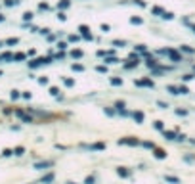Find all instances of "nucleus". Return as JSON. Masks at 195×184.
I'll list each match as a JSON object with an SVG mask.
<instances>
[{
    "label": "nucleus",
    "instance_id": "nucleus-1",
    "mask_svg": "<svg viewBox=\"0 0 195 184\" xmlns=\"http://www.w3.org/2000/svg\"><path fill=\"white\" fill-rule=\"evenodd\" d=\"M117 144L119 146H140L142 142H140L138 138H134V136H126V138H119Z\"/></svg>",
    "mask_w": 195,
    "mask_h": 184
},
{
    "label": "nucleus",
    "instance_id": "nucleus-2",
    "mask_svg": "<svg viewBox=\"0 0 195 184\" xmlns=\"http://www.w3.org/2000/svg\"><path fill=\"white\" fill-rule=\"evenodd\" d=\"M50 61H52V58H37V60L29 61V67L34 69V67H40V65H44V63H50Z\"/></svg>",
    "mask_w": 195,
    "mask_h": 184
},
{
    "label": "nucleus",
    "instance_id": "nucleus-3",
    "mask_svg": "<svg viewBox=\"0 0 195 184\" xmlns=\"http://www.w3.org/2000/svg\"><path fill=\"white\" fill-rule=\"evenodd\" d=\"M50 167H54V161H38V163H34L37 171H44V169H50Z\"/></svg>",
    "mask_w": 195,
    "mask_h": 184
},
{
    "label": "nucleus",
    "instance_id": "nucleus-4",
    "mask_svg": "<svg viewBox=\"0 0 195 184\" xmlns=\"http://www.w3.org/2000/svg\"><path fill=\"white\" fill-rule=\"evenodd\" d=\"M117 175L121 176V178H128V176L132 175V171H130L128 167H117Z\"/></svg>",
    "mask_w": 195,
    "mask_h": 184
},
{
    "label": "nucleus",
    "instance_id": "nucleus-5",
    "mask_svg": "<svg viewBox=\"0 0 195 184\" xmlns=\"http://www.w3.org/2000/svg\"><path fill=\"white\" fill-rule=\"evenodd\" d=\"M167 56H168V58H170L172 61H176V63H178V61H184V58H182V56H180L176 50H172V48H168V54H167Z\"/></svg>",
    "mask_w": 195,
    "mask_h": 184
},
{
    "label": "nucleus",
    "instance_id": "nucleus-6",
    "mask_svg": "<svg viewBox=\"0 0 195 184\" xmlns=\"http://www.w3.org/2000/svg\"><path fill=\"white\" fill-rule=\"evenodd\" d=\"M16 115H17L19 119H23L25 123H33V121H34L31 115H27V113H25V111H21V109H17V111H16Z\"/></svg>",
    "mask_w": 195,
    "mask_h": 184
},
{
    "label": "nucleus",
    "instance_id": "nucleus-7",
    "mask_svg": "<svg viewBox=\"0 0 195 184\" xmlns=\"http://www.w3.org/2000/svg\"><path fill=\"white\" fill-rule=\"evenodd\" d=\"M54 178H56V175H54V173H46V175L40 178V184H52Z\"/></svg>",
    "mask_w": 195,
    "mask_h": 184
},
{
    "label": "nucleus",
    "instance_id": "nucleus-8",
    "mask_svg": "<svg viewBox=\"0 0 195 184\" xmlns=\"http://www.w3.org/2000/svg\"><path fill=\"white\" fill-rule=\"evenodd\" d=\"M78 31H81V35H82V37H84L86 40H92V35H90V29H88V27H86V25H81V27H78Z\"/></svg>",
    "mask_w": 195,
    "mask_h": 184
},
{
    "label": "nucleus",
    "instance_id": "nucleus-9",
    "mask_svg": "<svg viewBox=\"0 0 195 184\" xmlns=\"http://www.w3.org/2000/svg\"><path fill=\"white\" fill-rule=\"evenodd\" d=\"M153 155H155L157 159H167V152H164L163 148H155V150H153Z\"/></svg>",
    "mask_w": 195,
    "mask_h": 184
},
{
    "label": "nucleus",
    "instance_id": "nucleus-10",
    "mask_svg": "<svg viewBox=\"0 0 195 184\" xmlns=\"http://www.w3.org/2000/svg\"><path fill=\"white\" fill-rule=\"evenodd\" d=\"M136 84H138V86H149V88H153V86H155V83L151 81V79H142V81H136Z\"/></svg>",
    "mask_w": 195,
    "mask_h": 184
},
{
    "label": "nucleus",
    "instance_id": "nucleus-11",
    "mask_svg": "<svg viewBox=\"0 0 195 184\" xmlns=\"http://www.w3.org/2000/svg\"><path fill=\"white\" fill-rule=\"evenodd\" d=\"M132 117H134V121L138 123V125L143 123V111H134V113H132Z\"/></svg>",
    "mask_w": 195,
    "mask_h": 184
},
{
    "label": "nucleus",
    "instance_id": "nucleus-12",
    "mask_svg": "<svg viewBox=\"0 0 195 184\" xmlns=\"http://www.w3.org/2000/svg\"><path fill=\"white\" fill-rule=\"evenodd\" d=\"M164 180L170 182V184H182V180H180L178 176H172V175H164Z\"/></svg>",
    "mask_w": 195,
    "mask_h": 184
},
{
    "label": "nucleus",
    "instance_id": "nucleus-13",
    "mask_svg": "<svg viewBox=\"0 0 195 184\" xmlns=\"http://www.w3.org/2000/svg\"><path fill=\"white\" fill-rule=\"evenodd\" d=\"M163 136L167 138V140H176V136H178V134H176L174 131H163Z\"/></svg>",
    "mask_w": 195,
    "mask_h": 184
},
{
    "label": "nucleus",
    "instance_id": "nucleus-14",
    "mask_svg": "<svg viewBox=\"0 0 195 184\" xmlns=\"http://www.w3.org/2000/svg\"><path fill=\"white\" fill-rule=\"evenodd\" d=\"M90 150L102 152V150H105V142H96V144H92V146H90Z\"/></svg>",
    "mask_w": 195,
    "mask_h": 184
},
{
    "label": "nucleus",
    "instance_id": "nucleus-15",
    "mask_svg": "<svg viewBox=\"0 0 195 184\" xmlns=\"http://www.w3.org/2000/svg\"><path fill=\"white\" fill-rule=\"evenodd\" d=\"M138 61H140V60H126V63H125V69H134L136 65H138Z\"/></svg>",
    "mask_w": 195,
    "mask_h": 184
},
{
    "label": "nucleus",
    "instance_id": "nucleus-16",
    "mask_svg": "<svg viewBox=\"0 0 195 184\" xmlns=\"http://www.w3.org/2000/svg\"><path fill=\"white\" fill-rule=\"evenodd\" d=\"M180 52H186V54H195V48L187 46V44H182V46H180Z\"/></svg>",
    "mask_w": 195,
    "mask_h": 184
},
{
    "label": "nucleus",
    "instance_id": "nucleus-17",
    "mask_svg": "<svg viewBox=\"0 0 195 184\" xmlns=\"http://www.w3.org/2000/svg\"><path fill=\"white\" fill-rule=\"evenodd\" d=\"M142 146L146 148V150H155V148H157L153 142H149V140H143V142H142Z\"/></svg>",
    "mask_w": 195,
    "mask_h": 184
},
{
    "label": "nucleus",
    "instance_id": "nucleus-18",
    "mask_svg": "<svg viewBox=\"0 0 195 184\" xmlns=\"http://www.w3.org/2000/svg\"><path fill=\"white\" fill-rule=\"evenodd\" d=\"M71 56H73V58H77V60H81L82 56H84V52H82V50H78V48H77V50H73V52H71Z\"/></svg>",
    "mask_w": 195,
    "mask_h": 184
},
{
    "label": "nucleus",
    "instance_id": "nucleus-19",
    "mask_svg": "<svg viewBox=\"0 0 195 184\" xmlns=\"http://www.w3.org/2000/svg\"><path fill=\"white\" fill-rule=\"evenodd\" d=\"M105 61H107V63H119L121 60L115 58V56H105Z\"/></svg>",
    "mask_w": 195,
    "mask_h": 184
},
{
    "label": "nucleus",
    "instance_id": "nucleus-20",
    "mask_svg": "<svg viewBox=\"0 0 195 184\" xmlns=\"http://www.w3.org/2000/svg\"><path fill=\"white\" fill-rule=\"evenodd\" d=\"M146 65H147L149 69H151V67H155V65H157V60H155V58H147V61H146Z\"/></svg>",
    "mask_w": 195,
    "mask_h": 184
},
{
    "label": "nucleus",
    "instance_id": "nucleus-21",
    "mask_svg": "<svg viewBox=\"0 0 195 184\" xmlns=\"http://www.w3.org/2000/svg\"><path fill=\"white\" fill-rule=\"evenodd\" d=\"M27 58V56L23 54V52H19V54H13V60H16V61H23Z\"/></svg>",
    "mask_w": 195,
    "mask_h": 184
},
{
    "label": "nucleus",
    "instance_id": "nucleus-22",
    "mask_svg": "<svg viewBox=\"0 0 195 184\" xmlns=\"http://www.w3.org/2000/svg\"><path fill=\"white\" fill-rule=\"evenodd\" d=\"M57 6H60V8H61V10H67V8H69V6H71V2H69V0H61V2H60V4H57Z\"/></svg>",
    "mask_w": 195,
    "mask_h": 184
},
{
    "label": "nucleus",
    "instance_id": "nucleus-23",
    "mask_svg": "<svg viewBox=\"0 0 195 184\" xmlns=\"http://www.w3.org/2000/svg\"><path fill=\"white\" fill-rule=\"evenodd\" d=\"M130 23H134V25H142V23H143V19L134 16V17H130Z\"/></svg>",
    "mask_w": 195,
    "mask_h": 184
},
{
    "label": "nucleus",
    "instance_id": "nucleus-24",
    "mask_svg": "<svg viewBox=\"0 0 195 184\" xmlns=\"http://www.w3.org/2000/svg\"><path fill=\"white\" fill-rule=\"evenodd\" d=\"M0 60H4V61H10V60H13V54L6 52V54H2V56H0Z\"/></svg>",
    "mask_w": 195,
    "mask_h": 184
},
{
    "label": "nucleus",
    "instance_id": "nucleus-25",
    "mask_svg": "<svg viewBox=\"0 0 195 184\" xmlns=\"http://www.w3.org/2000/svg\"><path fill=\"white\" fill-rule=\"evenodd\" d=\"M178 90H180V94H190V88H187L186 84H180V86H178Z\"/></svg>",
    "mask_w": 195,
    "mask_h": 184
},
{
    "label": "nucleus",
    "instance_id": "nucleus-26",
    "mask_svg": "<svg viewBox=\"0 0 195 184\" xmlns=\"http://www.w3.org/2000/svg\"><path fill=\"white\" fill-rule=\"evenodd\" d=\"M71 67H73V71H84V65H82V63H73Z\"/></svg>",
    "mask_w": 195,
    "mask_h": 184
},
{
    "label": "nucleus",
    "instance_id": "nucleus-27",
    "mask_svg": "<svg viewBox=\"0 0 195 184\" xmlns=\"http://www.w3.org/2000/svg\"><path fill=\"white\" fill-rule=\"evenodd\" d=\"M153 127H155L157 131H164V123H163V121H155V123H153Z\"/></svg>",
    "mask_w": 195,
    "mask_h": 184
},
{
    "label": "nucleus",
    "instance_id": "nucleus-28",
    "mask_svg": "<svg viewBox=\"0 0 195 184\" xmlns=\"http://www.w3.org/2000/svg\"><path fill=\"white\" fill-rule=\"evenodd\" d=\"M161 17H163V19H174V13H172V12H167V10H164V13H163Z\"/></svg>",
    "mask_w": 195,
    "mask_h": 184
},
{
    "label": "nucleus",
    "instance_id": "nucleus-29",
    "mask_svg": "<svg viewBox=\"0 0 195 184\" xmlns=\"http://www.w3.org/2000/svg\"><path fill=\"white\" fill-rule=\"evenodd\" d=\"M84 184H96V176H86V178H84Z\"/></svg>",
    "mask_w": 195,
    "mask_h": 184
},
{
    "label": "nucleus",
    "instance_id": "nucleus-30",
    "mask_svg": "<svg viewBox=\"0 0 195 184\" xmlns=\"http://www.w3.org/2000/svg\"><path fill=\"white\" fill-rule=\"evenodd\" d=\"M23 153H25V148H23V146H19V148L13 150V155H23Z\"/></svg>",
    "mask_w": 195,
    "mask_h": 184
},
{
    "label": "nucleus",
    "instance_id": "nucleus-31",
    "mask_svg": "<svg viewBox=\"0 0 195 184\" xmlns=\"http://www.w3.org/2000/svg\"><path fill=\"white\" fill-rule=\"evenodd\" d=\"M111 84L119 86V84H122V79H121V77H113V79H111Z\"/></svg>",
    "mask_w": 195,
    "mask_h": 184
},
{
    "label": "nucleus",
    "instance_id": "nucleus-32",
    "mask_svg": "<svg viewBox=\"0 0 195 184\" xmlns=\"http://www.w3.org/2000/svg\"><path fill=\"white\" fill-rule=\"evenodd\" d=\"M167 90H168V92H172V94H180L178 86H172V84H168V86H167Z\"/></svg>",
    "mask_w": 195,
    "mask_h": 184
},
{
    "label": "nucleus",
    "instance_id": "nucleus-33",
    "mask_svg": "<svg viewBox=\"0 0 195 184\" xmlns=\"http://www.w3.org/2000/svg\"><path fill=\"white\" fill-rule=\"evenodd\" d=\"M50 94H52V96H60V88H57V86H52V88H50Z\"/></svg>",
    "mask_w": 195,
    "mask_h": 184
},
{
    "label": "nucleus",
    "instance_id": "nucleus-34",
    "mask_svg": "<svg viewBox=\"0 0 195 184\" xmlns=\"http://www.w3.org/2000/svg\"><path fill=\"white\" fill-rule=\"evenodd\" d=\"M17 42H19V39H8V40H6V44H8V46H13V44H17Z\"/></svg>",
    "mask_w": 195,
    "mask_h": 184
},
{
    "label": "nucleus",
    "instance_id": "nucleus-35",
    "mask_svg": "<svg viewBox=\"0 0 195 184\" xmlns=\"http://www.w3.org/2000/svg\"><path fill=\"white\" fill-rule=\"evenodd\" d=\"M176 115H182V117H186V115H187V109H182V108H178V109H176Z\"/></svg>",
    "mask_w": 195,
    "mask_h": 184
},
{
    "label": "nucleus",
    "instance_id": "nucleus-36",
    "mask_svg": "<svg viewBox=\"0 0 195 184\" xmlns=\"http://www.w3.org/2000/svg\"><path fill=\"white\" fill-rule=\"evenodd\" d=\"M151 12H153V13H161V16L164 13V10H163V8H159V6H155V8H151Z\"/></svg>",
    "mask_w": 195,
    "mask_h": 184
},
{
    "label": "nucleus",
    "instance_id": "nucleus-37",
    "mask_svg": "<svg viewBox=\"0 0 195 184\" xmlns=\"http://www.w3.org/2000/svg\"><path fill=\"white\" fill-rule=\"evenodd\" d=\"M113 44L117 46V48H122V46L126 44V42H125V40H113Z\"/></svg>",
    "mask_w": 195,
    "mask_h": 184
},
{
    "label": "nucleus",
    "instance_id": "nucleus-38",
    "mask_svg": "<svg viewBox=\"0 0 195 184\" xmlns=\"http://www.w3.org/2000/svg\"><path fill=\"white\" fill-rule=\"evenodd\" d=\"M184 161H187V163H195V157H193V155H184Z\"/></svg>",
    "mask_w": 195,
    "mask_h": 184
},
{
    "label": "nucleus",
    "instance_id": "nucleus-39",
    "mask_svg": "<svg viewBox=\"0 0 195 184\" xmlns=\"http://www.w3.org/2000/svg\"><path fill=\"white\" fill-rule=\"evenodd\" d=\"M23 19H25V21H31V19H33V13H31V12H25V13H23Z\"/></svg>",
    "mask_w": 195,
    "mask_h": 184
},
{
    "label": "nucleus",
    "instance_id": "nucleus-40",
    "mask_svg": "<svg viewBox=\"0 0 195 184\" xmlns=\"http://www.w3.org/2000/svg\"><path fill=\"white\" fill-rule=\"evenodd\" d=\"M98 73H107V65H98Z\"/></svg>",
    "mask_w": 195,
    "mask_h": 184
},
{
    "label": "nucleus",
    "instance_id": "nucleus-41",
    "mask_svg": "<svg viewBox=\"0 0 195 184\" xmlns=\"http://www.w3.org/2000/svg\"><path fill=\"white\" fill-rule=\"evenodd\" d=\"M63 83H65V86H73V84H75L73 79H63Z\"/></svg>",
    "mask_w": 195,
    "mask_h": 184
},
{
    "label": "nucleus",
    "instance_id": "nucleus-42",
    "mask_svg": "<svg viewBox=\"0 0 195 184\" xmlns=\"http://www.w3.org/2000/svg\"><path fill=\"white\" fill-rule=\"evenodd\" d=\"M21 94H19V90H12V100H17Z\"/></svg>",
    "mask_w": 195,
    "mask_h": 184
},
{
    "label": "nucleus",
    "instance_id": "nucleus-43",
    "mask_svg": "<svg viewBox=\"0 0 195 184\" xmlns=\"http://www.w3.org/2000/svg\"><path fill=\"white\" fill-rule=\"evenodd\" d=\"M19 4V0H6V6H16Z\"/></svg>",
    "mask_w": 195,
    "mask_h": 184
},
{
    "label": "nucleus",
    "instance_id": "nucleus-44",
    "mask_svg": "<svg viewBox=\"0 0 195 184\" xmlns=\"http://www.w3.org/2000/svg\"><path fill=\"white\" fill-rule=\"evenodd\" d=\"M2 155H4V157H10V155H13V150H4Z\"/></svg>",
    "mask_w": 195,
    "mask_h": 184
},
{
    "label": "nucleus",
    "instance_id": "nucleus-45",
    "mask_svg": "<svg viewBox=\"0 0 195 184\" xmlns=\"http://www.w3.org/2000/svg\"><path fill=\"white\" fill-rule=\"evenodd\" d=\"M187 136H186V134H178V136H176V142H184V140H186Z\"/></svg>",
    "mask_w": 195,
    "mask_h": 184
},
{
    "label": "nucleus",
    "instance_id": "nucleus-46",
    "mask_svg": "<svg viewBox=\"0 0 195 184\" xmlns=\"http://www.w3.org/2000/svg\"><path fill=\"white\" fill-rule=\"evenodd\" d=\"M57 19H60V21H65V19H67V16H65L63 12H60V13H57Z\"/></svg>",
    "mask_w": 195,
    "mask_h": 184
},
{
    "label": "nucleus",
    "instance_id": "nucleus-47",
    "mask_svg": "<svg viewBox=\"0 0 195 184\" xmlns=\"http://www.w3.org/2000/svg\"><path fill=\"white\" fill-rule=\"evenodd\" d=\"M157 104H159V108H163V109H167V108H168V104H167V102H161V100H159Z\"/></svg>",
    "mask_w": 195,
    "mask_h": 184
},
{
    "label": "nucleus",
    "instance_id": "nucleus-48",
    "mask_svg": "<svg viewBox=\"0 0 195 184\" xmlns=\"http://www.w3.org/2000/svg\"><path fill=\"white\" fill-rule=\"evenodd\" d=\"M134 4H138V6H142V8H146V2H143V0H132Z\"/></svg>",
    "mask_w": 195,
    "mask_h": 184
},
{
    "label": "nucleus",
    "instance_id": "nucleus-49",
    "mask_svg": "<svg viewBox=\"0 0 195 184\" xmlns=\"http://www.w3.org/2000/svg\"><path fill=\"white\" fill-rule=\"evenodd\" d=\"M191 79H193V75H184V77H182V81H184V83H187V81H191Z\"/></svg>",
    "mask_w": 195,
    "mask_h": 184
},
{
    "label": "nucleus",
    "instance_id": "nucleus-50",
    "mask_svg": "<svg viewBox=\"0 0 195 184\" xmlns=\"http://www.w3.org/2000/svg\"><path fill=\"white\" fill-rule=\"evenodd\" d=\"M38 83H40V84H48V77H40Z\"/></svg>",
    "mask_w": 195,
    "mask_h": 184
},
{
    "label": "nucleus",
    "instance_id": "nucleus-51",
    "mask_svg": "<svg viewBox=\"0 0 195 184\" xmlns=\"http://www.w3.org/2000/svg\"><path fill=\"white\" fill-rule=\"evenodd\" d=\"M103 111H105V113H107V115H115V109H111V108H105V109H103Z\"/></svg>",
    "mask_w": 195,
    "mask_h": 184
},
{
    "label": "nucleus",
    "instance_id": "nucleus-52",
    "mask_svg": "<svg viewBox=\"0 0 195 184\" xmlns=\"http://www.w3.org/2000/svg\"><path fill=\"white\" fill-rule=\"evenodd\" d=\"M57 48H60V50H65V48H67V44H65V42H57Z\"/></svg>",
    "mask_w": 195,
    "mask_h": 184
},
{
    "label": "nucleus",
    "instance_id": "nucleus-53",
    "mask_svg": "<svg viewBox=\"0 0 195 184\" xmlns=\"http://www.w3.org/2000/svg\"><path fill=\"white\" fill-rule=\"evenodd\" d=\"M69 40H73V42H75V40H81V37H78V35H71Z\"/></svg>",
    "mask_w": 195,
    "mask_h": 184
},
{
    "label": "nucleus",
    "instance_id": "nucleus-54",
    "mask_svg": "<svg viewBox=\"0 0 195 184\" xmlns=\"http://www.w3.org/2000/svg\"><path fill=\"white\" fill-rule=\"evenodd\" d=\"M21 96H23L25 100H31V92H23V94H21Z\"/></svg>",
    "mask_w": 195,
    "mask_h": 184
},
{
    "label": "nucleus",
    "instance_id": "nucleus-55",
    "mask_svg": "<svg viewBox=\"0 0 195 184\" xmlns=\"http://www.w3.org/2000/svg\"><path fill=\"white\" fill-rule=\"evenodd\" d=\"M109 29H111V27H109V25H105V23L102 25V31H103V33H107V31H109Z\"/></svg>",
    "mask_w": 195,
    "mask_h": 184
},
{
    "label": "nucleus",
    "instance_id": "nucleus-56",
    "mask_svg": "<svg viewBox=\"0 0 195 184\" xmlns=\"http://www.w3.org/2000/svg\"><path fill=\"white\" fill-rule=\"evenodd\" d=\"M191 31H193V35H195V25H191Z\"/></svg>",
    "mask_w": 195,
    "mask_h": 184
},
{
    "label": "nucleus",
    "instance_id": "nucleus-57",
    "mask_svg": "<svg viewBox=\"0 0 195 184\" xmlns=\"http://www.w3.org/2000/svg\"><path fill=\"white\" fill-rule=\"evenodd\" d=\"M0 21H4V16H2V13H0Z\"/></svg>",
    "mask_w": 195,
    "mask_h": 184
},
{
    "label": "nucleus",
    "instance_id": "nucleus-58",
    "mask_svg": "<svg viewBox=\"0 0 195 184\" xmlns=\"http://www.w3.org/2000/svg\"><path fill=\"white\" fill-rule=\"evenodd\" d=\"M67 184H77V182H67Z\"/></svg>",
    "mask_w": 195,
    "mask_h": 184
},
{
    "label": "nucleus",
    "instance_id": "nucleus-59",
    "mask_svg": "<svg viewBox=\"0 0 195 184\" xmlns=\"http://www.w3.org/2000/svg\"><path fill=\"white\" fill-rule=\"evenodd\" d=\"M193 69H195V65H193Z\"/></svg>",
    "mask_w": 195,
    "mask_h": 184
}]
</instances>
